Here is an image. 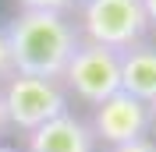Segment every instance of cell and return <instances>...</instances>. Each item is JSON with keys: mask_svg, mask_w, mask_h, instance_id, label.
I'll return each mask as SVG.
<instances>
[{"mask_svg": "<svg viewBox=\"0 0 156 152\" xmlns=\"http://www.w3.org/2000/svg\"><path fill=\"white\" fill-rule=\"evenodd\" d=\"M7 32L14 74L60 81L68 60L75 57L82 32L68 21V14H43V11H18L4 25Z\"/></svg>", "mask_w": 156, "mask_h": 152, "instance_id": "6da1fadb", "label": "cell"}, {"mask_svg": "<svg viewBox=\"0 0 156 152\" xmlns=\"http://www.w3.org/2000/svg\"><path fill=\"white\" fill-rule=\"evenodd\" d=\"M82 39L107 50H131L149 32L142 0H85L82 4Z\"/></svg>", "mask_w": 156, "mask_h": 152, "instance_id": "7a4b0ae2", "label": "cell"}, {"mask_svg": "<svg viewBox=\"0 0 156 152\" xmlns=\"http://www.w3.org/2000/svg\"><path fill=\"white\" fill-rule=\"evenodd\" d=\"M4 95V110H7V124L18 131L32 134L36 127H43L46 120L68 113V92L60 81H46V78H29L14 74L4 81L0 88Z\"/></svg>", "mask_w": 156, "mask_h": 152, "instance_id": "3957f363", "label": "cell"}, {"mask_svg": "<svg viewBox=\"0 0 156 152\" xmlns=\"http://www.w3.org/2000/svg\"><path fill=\"white\" fill-rule=\"evenodd\" d=\"M60 85L68 92H75L82 103L99 106L103 99L121 92V53L82 39L75 57L68 60L64 74H60Z\"/></svg>", "mask_w": 156, "mask_h": 152, "instance_id": "277c9868", "label": "cell"}, {"mask_svg": "<svg viewBox=\"0 0 156 152\" xmlns=\"http://www.w3.org/2000/svg\"><path fill=\"white\" fill-rule=\"evenodd\" d=\"M92 138L107 142L110 149H121V145H131V142H142L153 127V110H149L142 99L128 92H114L110 99L96 106L92 113Z\"/></svg>", "mask_w": 156, "mask_h": 152, "instance_id": "5b68a950", "label": "cell"}, {"mask_svg": "<svg viewBox=\"0 0 156 152\" xmlns=\"http://www.w3.org/2000/svg\"><path fill=\"white\" fill-rule=\"evenodd\" d=\"M25 152H96V138H92V127L68 110L36 127L25 142Z\"/></svg>", "mask_w": 156, "mask_h": 152, "instance_id": "8992f818", "label": "cell"}, {"mask_svg": "<svg viewBox=\"0 0 156 152\" xmlns=\"http://www.w3.org/2000/svg\"><path fill=\"white\" fill-rule=\"evenodd\" d=\"M121 92L142 99L146 106L156 103V46L138 43L121 50Z\"/></svg>", "mask_w": 156, "mask_h": 152, "instance_id": "52a82bcc", "label": "cell"}, {"mask_svg": "<svg viewBox=\"0 0 156 152\" xmlns=\"http://www.w3.org/2000/svg\"><path fill=\"white\" fill-rule=\"evenodd\" d=\"M21 11H43V14H68L75 0H14Z\"/></svg>", "mask_w": 156, "mask_h": 152, "instance_id": "ba28073f", "label": "cell"}, {"mask_svg": "<svg viewBox=\"0 0 156 152\" xmlns=\"http://www.w3.org/2000/svg\"><path fill=\"white\" fill-rule=\"evenodd\" d=\"M7 78H14V60H11L7 32H4V25H0V88H4V81H7Z\"/></svg>", "mask_w": 156, "mask_h": 152, "instance_id": "9c48e42d", "label": "cell"}, {"mask_svg": "<svg viewBox=\"0 0 156 152\" xmlns=\"http://www.w3.org/2000/svg\"><path fill=\"white\" fill-rule=\"evenodd\" d=\"M110 152H156V145L149 142V138H142V142H131V145H121V149H110Z\"/></svg>", "mask_w": 156, "mask_h": 152, "instance_id": "30bf717a", "label": "cell"}, {"mask_svg": "<svg viewBox=\"0 0 156 152\" xmlns=\"http://www.w3.org/2000/svg\"><path fill=\"white\" fill-rule=\"evenodd\" d=\"M142 11H146V21L156 25V0H142Z\"/></svg>", "mask_w": 156, "mask_h": 152, "instance_id": "8fae6325", "label": "cell"}, {"mask_svg": "<svg viewBox=\"0 0 156 152\" xmlns=\"http://www.w3.org/2000/svg\"><path fill=\"white\" fill-rule=\"evenodd\" d=\"M7 110H4V95H0V138H4V134H7Z\"/></svg>", "mask_w": 156, "mask_h": 152, "instance_id": "7c38bea8", "label": "cell"}, {"mask_svg": "<svg viewBox=\"0 0 156 152\" xmlns=\"http://www.w3.org/2000/svg\"><path fill=\"white\" fill-rule=\"evenodd\" d=\"M149 110H153V120H156V103H153V106H149Z\"/></svg>", "mask_w": 156, "mask_h": 152, "instance_id": "4fadbf2b", "label": "cell"}]
</instances>
